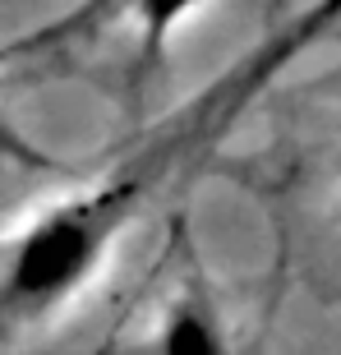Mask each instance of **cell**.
I'll use <instances>...</instances> for the list:
<instances>
[{
  "instance_id": "6da1fadb",
  "label": "cell",
  "mask_w": 341,
  "mask_h": 355,
  "mask_svg": "<svg viewBox=\"0 0 341 355\" xmlns=\"http://www.w3.org/2000/svg\"><path fill=\"white\" fill-rule=\"evenodd\" d=\"M332 24H341V5L295 14L286 28H277L231 69L203 83L184 106L166 111L157 125L130 139L102 171L79 180L69 194L42 203L19 231L0 240V342L51 323L65 304L79 300L116 259L125 231L184 171V162L208 153L250 111L254 97Z\"/></svg>"
},
{
  "instance_id": "7a4b0ae2",
  "label": "cell",
  "mask_w": 341,
  "mask_h": 355,
  "mask_svg": "<svg viewBox=\"0 0 341 355\" xmlns=\"http://www.w3.org/2000/svg\"><path fill=\"white\" fill-rule=\"evenodd\" d=\"M170 259L175 286L161 295L157 314L139 328V337H111V355H259V337L240 328V318L222 300V286L189 250L184 226H175Z\"/></svg>"
},
{
  "instance_id": "3957f363",
  "label": "cell",
  "mask_w": 341,
  "mask_h": 355,
  "mask_svg": "<svg viewBox=\"0 0 341 355\" xmlns=\"http://www.w3.org/2000/svg\"><path fill=\"white\" fill-rule=\"evenodd\" d=\"M42 171V175H55L65 171V162H55L46 148H37L33 139H28L19 125H14V116L5 111V102H0V171Z\"/></svg>"
},
{
  "instance_id": "277c9868",
  "label": "cell",
  "mask_w": 341,
  "mask_h": 355,
  "mask_svg": "<svg viewBox=\"0 0 341 355\" xmlns=\"http://www.w3.org/2000/svg\"><path fill=\"white\" fill-rule=\"evenodd\" d=\"M97 355H111V342H106V346H102V351H97Z\"/></svg>"
}]
</instances>
